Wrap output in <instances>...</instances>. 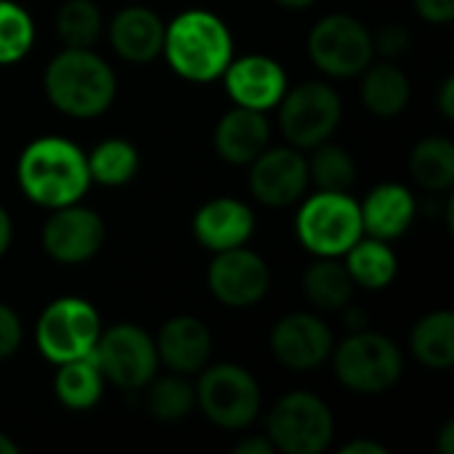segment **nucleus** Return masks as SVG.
I'll return each mask as SVG.
<instances>
[{
    "label": "nucleus",
    "mask_w": 454,
    "mask_h": 454,
    "mask_svg": "<svg viewBox=\"0 0 454 454\" xmlns=\"http://www.w3.org/2000/svg\"><path fill=\"white\" fill-rule=\"evenodd\" d=\"M439 109L447 120L454 117V77H447L439 88Z\"/></svg>",
    "instance_id": "e433bc0d"
},
{
    "label": "nucleus",
    "mask_w": 454,
    "mask_h": 454,
    "mask_svg": "<svg viewBox=\"0 0 454 454\" xmlns=\"http://www.w3.org/2000/svg\"><path fill=\"white\" fill-rule=\"evenodd\" d=\"M104 237H106V229H104L101 215L88 207H80L77 202L56 207L40 231L43 250L53 261L67 263V266L90 261L101 250Z\"/></svg>",
    "instance_id": "ddd939ff"
},
{
    "label": "nucleus",
    "mask_w": 454,
    "mask_h": 454,
    "mask_svg": "<svg viewBox=\"0 0 454 454\" xmlns=\"http://www.w3.org/2000/svg\"><path fill=\"white\" fill-rule=\"evenodd\" d=\"M162 53L178 77L189 82H213L223 77L231 64L234 40L215 13L192 8L165 24Z\"/></svg>",
    "instance_id": "f03ea898"
},
{
    "label": "nucleus",
    "mask_w": 454,
    "mask_h": 454,
    "mask_svg": "<svg viewBox=\"0 0 454 454\" xmlns=\"http://www.w3.org/2000/svg\"><path fill=\"white\" fill-rule=\"evenodd\" d=\"M309 56L330 77H354L372 64L375 45L370 29L359 19L333 13L314 24L309 35Z\"/></svg>",
    "instance_id": "9d476101"
},
{
    "label": "nucleus",
    "mask_w": 454,
    "mask_h": 454,
    "mask_svg": "<svg viewBox=\"0 0 454 454\" xmlns=\"http://www.w3.org/2000/svg\"><path fill=\"white\" fill-rule=\"evenodd\" d=\"M0 454H19V447L5 434H0Z\"/></svg>",
    "instance_id": "37998d69"
},
{
    "label": "nucleus",
    "mask_w": 454,
    "mask_h": 454,
    "mask_svg": "<svg viewBox=\"0 0 454 454\" xmlns=\"http://www.w3.org/2000/svg\"><path fill=\"white\" fill-rule=\"evenodd\" d=\"M412 178L428 192H447L454 184V144L444 136L418 141L410 154Z\"/></svg>",
    "instance_id": "bb28decb"
},
{
    "label": "nucleus",
    "mask_w": 454,
    "mask_h": 454,
    "mask_svg": "<svg viewBox=\"0 0 454 454\" xmlns=\"http://www.w3.org/2000/svg\"><path fill=\"white\" fill-rule=\"evenodd\" d=\"M226 90L237 106H247L255 112L274 109L285 90H287V74L279 61L269 56H242L231 59V64L223 72Z\"/></svg>",
    "instance_id": "dca6fc26"
},
{
    "label": "nucleus",
    "mask_w": 454,
    "mask_h": 454,
    "mask_svg": "<svg viewBox=\"0 0 454 454\" xmlns=\"http://www.w3.org/2000/svg\"><path fill=\"white\" fill-rule=\"evenodd\" d=\"M85 157L90 181L101 186H125L128 181H133L141 165L138 149L125 138H106Z\"/></svg>",
    "instance_id": "cd10ccee"
},
{
    "label": "nucleus",
    "mask_w": 454,
    "mask_h": 454,
    "mask_svg": "<svg viewBox=\"0 0 454 454\" xmlns=\"http://www.w3.org/2000/svg\"><path fill=\"white\" fill-rule=\"evenodd\" d=\"M35 43L32 16L13 0H0V64L21 61Z\"/></svg>",
    "instance_id": "2f4dec72"
},
{
    "label": "nucleus",
    "mask_w": 454,
    "mask_h": 454,
    "mask_svg": "<svg viewBox=\"0 0 454 454\" xmlns=\"http://www.w3.org/2000/svg\"><path fill=\"white\" fill-rule=\"evenodd\" d=\"M346 269H348L354 285H362L367 290H383L396 277V253L383 239L362 237L348 247Z\"/></svg>",
    "instance_id": "393cba45"
},
{
    "label": "nucleus",
    "mask_w": 454,
    "mask_h": 454,
    "mask_svg": "<svg viewBox=\"0 0 454 454\" xmlns=\"http://www.w3.org/2000/svg\"><path fill=\"white\" fill-rule=\"evenodd\" d=\"M21 322L16 311L5 303H0V359H8L21 346Z\"/></svg>",
    "instance_id": "72a5a7b5"
},
{
    "label": "nucleus",
    "mask_w": 454,
    "mask_h": 454,
    "mask_svg": "<svg viewBox=\"0 0 454 454\" xmlns=\"http://www.w3.org/2000/svg\"><path fill=\"white\" fill-rule=\"evenodd\" d=\"M266 434H269V442L274 444L277 452H325L335 436L333 410L317 394H309V391L287 394L269 412Z\"/></svg>",
    "instance_id": "423d86ee"
},
{
    "label": "nucleus",
    "mask_w": 454,
    "mask_h": 454,
    "mask_svg": "<svg viewBox=\"0 0 454 454\" xmlns=\"http://www.w3.org/2000/svg\"><path fill=\"white\" fill-rule=\"evenodd\" d=\"M277 106H279V128L295 149H314L330 141L343 114V104L335 88L317 80L285 90Z\"/></svg>",
    "instance_id": "1a4fd4ad"
},
{
    "label": "nucleus",
    "mask_w": 454,
    "mask_h": 454,
    "mask_svg": "<svg viewBox=\"0 0 454 454\" xmlns=\"http://www.w3.org/2000/svg\"><path fill=\"white\" fill-rule=\"evenodd\" d=\"M295 231L317 258H340L364 237L359 202L348 192H317L301 205Z\"/></svg>",
    "instance_id": "20e7f679"
},
{
    "label": "nucleus",
    "mask_w": 454,
    "mask_h": 454,
    "mask_svg": "<svg viewBox=\"0 0 454 454\" xmlns=\"http://www.w3.org/2000/svg\"><path fill=\"white\" fill-rule=\"evenodd\" d=\"M279 5H285V8H290V11H301V8H309V5H314L317 0H277Z\"/></svg>",
    "instance_id": "79ce46f5"
},
{
    "label": "nucleus",
    "mask_w": 454,
    "mask_h": 454,
    "mask_svg": "<svg viewBox=\"0 0 454 454\" xmlns=\"http://www.w3.org/2000/svg\"><path fill=\"white\" fill-rule=\"evenodd\" d=\"M340 454H388V450L378 442H367V439H359V442H351L346 444Z\"/></svg>",
    "instance_id": "4c0bfd02"
},
{
    "label": "nucleus",
    "mask_w": 454,
    "mask_h": 454,
    "mask_svg": "<svg viewBox=\"0 0 454 454\" xmlns=\"http://www.w3.org/2000/svg\"><path fill=\"white\" fill-rule=\"evenodd\" d=\"M439 452L442 454H454V423L450 420L442 434H439Z\"/></svg>",
    "instance_id": "ea45409f"
},
{
    "label": "nucleus",
    "mask_w": 454,
    "mask_h": 454,
    "mask_svg": "<svg viewBox=\"0 0 454 454\" xmlns=\"http://www.w3.org/2000/svg\"><path fill=\"white\" fill-rule=\"evenodd\" d=\"M194 404H197L194 386L189 380H184L178 372L160 378V380L152 378V388H149V399H146L152 418H157L162 423H176V420L189 418Z\"/></svg>",
    "instance_id": "7c9ffc66"
},
{
    "label": "nucleus",
    "mask_w": 454,
    "mask_h": 454,
    "mask_svg": "<svg viewBox=\"0 0 454 454\" xmlns=\"http://www.w3.org/2000/svg\"><path fill=\"white\" fill-rule=\"evenodd\" d=\"M303 293L319 311H340L351 303L354 279L338 258H319L303 274Z\"/></svg>",
    "instance_id": "b1692460"
},
{
    "label": "nucleus",
    "mask_w": 454,
    "mask_h": 454,
    "mask_svg": "<svg viewBox=\"0 0 454 454\" xmlns=\"http://www.w3.org/2000/svg\"><path fill=\"white\" fill-rule=\"evenodd\" d=\"M410 43H412V37H410L407 27H402V24H388V27H383V29L372 37L375 53H383L386 59L402 56V53L410 48Z\"/></svg>",
    "instance_id": "473e14b6"
},
{
    "label": "nucleus",
    "mask_w": 454,
    "mask_h": 454,
    "mask_svg": "<svg viewBox=\"0 0 454 454\" xmlns=\"http://www.w3.org/2000/svg\"><path fill=\"white\" fill-rule=\"evenodd\" d=\"M56 29L67 48H90L101 37L104 19L93 0H67L56 13Z\"/></svg>",
    "instance_id": "c756f323"
},
{
    "label": "nucleus",
    "mask_w": 454,
    "mask_h": 454,
    "mask_svg": "<svg viewBox=\"0 0 454 454\" xmlns=\"http://www.w3.org/2000/svg\"><path fill=\"white\" fill-rule=\"evenodd\" d=\"M109 40L117 56L133 64H146L162 53L165 24L162 19L144 5L122 8L109 24Z\"/></svg>",
    "instance_id": "aec40b11"
},
{
    "label": "nucleus",
    "mask_w": 454,
    "mask_h": 454,
    "mask_svg": "<svg viewBox=\"0 0 454 454\" xmlns=\"http://www.w3.org/2000/svg\"><path fill=\"white\" fill-rule=\"evenodd\" d=\"M362 210V226L367 237L391 242L402 237L415 221V197L402 184H380L370 192Z\"/></svg>",
    "instance_id": "412c9836"
},
{
    "label": "nucleus",
    "mask_w": 454,
    "mask_h": 454,
    "mask_svg": "<svg viewBox=\"0 0 454 454\" xmlns=\"http://www.w3.org/2000/svg\"><path fill=\"white\" fill-rule=\"evenodd\" d=\"M269 282L271 277L266 261L245 245L215 253L207 269V287L213 298L229 309L255 306L269 293Z\"/></svg>",
    "instance_id": "f8f14e48"
},
{
    "label": "nucleus",
    "mask_w": 454,
    "mask_h": 454,
    "mask_svg": "<svg viewBox=\"0 0 454 454\" xmlns=\"http://www.w3.org/2000/svg\"><path fill=\"white\" fill-rule=\"evenodd\" d=\"M269 138L271 128L263 112L234 106L218 120L213 144L218 157L229 165H250L269 146Z\"/></svg>",
    "instance_id": "6ab92c4d"
},
{
    "label": "nucleus",
    "mask_w": 454,
    "mask_h": 454,
    "mask_svg": "<svg viewBox=\"0 0 454 454\" xmlns=\"http://www.w3.org/2000/svg\"><path fill=\"white\" fill-rule=\"evenodd\" d=\"M104 383L106 380L101 375V367L96 364L90 351L80 359H69L59 364V372L53 378V391L67 410L82 412L98 404L104 394Z\"/></svg>",
    "instance_id": "5701e85b"
},
{
    "label": "nucleus",
    "mask_w": 454,
    "mask_h": 454,
    "mask_svg": "<svg viewBox=\"0 0 454 454\" xmlns=\"http://www.w3.org/2000/svg\"><path fill=\"white\" fill-rule=\"evenodd\" d=\"M362 104L375 114V117H396L407 109L410 104V80L407 74L391 64V61H383V64H370L364 72H362Z\"/></svg>",
    "instance_id": "4be33fe9"
},
{
    "label": "nucleus",
    "mask_w": 454,
    "mask_h": 454,
    "mask_svg": "<svg viewBox=\"0 0 454 454\" xmlns=\"http://www.w3.org/2000/svg\"><path fill=\"white\" fill-rule=\"evenodd\" d=\"M98 335H101L98 311L82 298L53 301L40 314L35 327V343L40 354L53 364H64L69 359H80L90 354Z\"/></svg>",
    "instance_id": "6e6552de"
},
{
    "label": "nucleus",
    "mask_w": 454,
    "mask_h": 454,
    "mask_svg": "<svg viewBox=\"0 0 454 454\" xmlns=\"http://www.w3.org/2000/svg\"><path fill=\"white\" fill-rule=\"evenodd\" d=\"M237 454H274V444L269 442V436H253V439H245L234 447Z\"/></svg>",
    "instance_id": "c9c22d12"
},
{
    "label": "nucleus",
    "mask_w": 454,
    "mask_h": 454,
    "mask_svg": "<svg viewBox=\"0 0 454 454\" xmlns=\"http://www.w3.org/2000/svg\"><path fill=\"white\" fill-rule=\"evenodd\" d=\"M309 186L306 157L295 146L263 149L250 162V192L269 207L295 205Z\"/></svg>",
    "instance_id": "4468645a"
},
{
    "label": "nucleus",
    "mask_w": 454,
    "mask_h": 454,
    "mask_svg": "<svg viewBox=\"0 0 454 454\" xmlns=\"http://www.w3.org/2000/svg\"><path fill=\"white\" fill-rule=\"evenodd\" d=\"M346 325L351 327V333H356V330H367V327H370V317H367V314H362V311H356V309H348V314H346Z\"/></svg>",
    "instance_id": "a19ab883"
},
{
    "label": "nucleus",
    "mask_w": 454,
    "mask_h": 454,
    "mask_svg": "<svg viewBox=\"0 0 454 454\" xmlns=\"http://www.w3.org/2000/svg\"><path fill=\"white\" fill-rule=\"evenodd\" d=\"M271 351L287 370H317L333 356V333L319 317L298 311L274 325Z\"/></svg>",
    "instance_id": "2eb2a0df"
},
{
    "label": "nucleus",
    "mask_w": 454,
    "mask_h": 454,
    "mask_svg": "<svg viewBox=\"0 0 454 454\" xmlns=\"http://www.w3.org/2000/svg\"><path fill=\"white\" fill-rule=\"evenodd\" d=\"M157 356L178 375L200 372L213 351V338L205 322L194 317H173L160 327L157 335Z\"/></svg>",
    "instance_id": "a211bd4d"
},
{
    "label": "nucleus",
    "mask_w": 454,
    "mask_h": 454,
    "mask_svg": "<svg viewBox=\"0 0 454 454\" xmlns=\"http://www.w3.org/2000/svg\"><path fill=\"white\" fill-rule=\"evenodd\" d=\"M11 239H13V223H11V215H8V210L0 205V258L8 253V247H11Z\"/></svg>",
    "instance_id": "58836bf2"
},
{
    "label": "nucleus",
    "mask_w": 454,
    "mask_h": 454,
    "mask_svg": "<svg viewBox=\"0 0 454 454\" xmlns=\"http://www.w3.org/2000/svg\"><path fill=\"white\" fill-rule=\"evenodd\" d=\"M410 348L420 364L431 370H450L454 364L452 311H434L423 317L410 335Z\"/></svg>",
    "instance_id": "a878e982"
},
{
    "label": "nucleus",
    "mask_w": 454,
    "mask_h": 454,
    "mask_svg": "<svg viewBox=\"0 0 454 454\" xmlns=\"http://www.w3.org/2000/svg\"><path fill=\"white\" fill-rule=\"evenodd\" d=\"M16 178L27 200L48 210L80 202L93 184L85 152L61 136L32 141L19 157Z\"/></svg>",
    "instance_id": "f257e3e1"
},
{
    "label": "nucleus",
    "mask_w": 454,
    "mask_h": 454,
    "mask_svg": "<svg viewBox=\"0 0 454 454\" xmlns=\"http://www.w3.org/2000/svg\"><path fill=\"white\" fill-rule=\"evenodd\" d=\"M194 394L202 415L226 431L247 428L261 412L258 380L239 364H215L205 370Z\"/></svg>",
    "instance_id": "0eeeda50"
},
{
    "label": "nucleus",
    "mask_w": 454,
    "mask_h": 454,
    "mask_svg": "<svg viewBox=\"0 0 454 454\" xmlns=\"http://www.w3.org/2000/svg\"><path fill=\"white\" fill-rule=\"evenodd\" d=\"M309 165V181L317 184L319 192H348L356 181V162L354 157L335 144H319L314 146Z\"/></svg>",
    "instance_id": "c85d7f7f"
},
{
    "label": "nucleus",
    "mask_w": 454,
    "mask_h": 454,
    "mask_svg": "<svg viewBox=\"0 0 454 454\" xmlns=\"http://www.w3.org/2000/svg\"><path fill=\"white\" fill-rule=\"evenodd\" d=\"M48 101L67 117L90 120L104 114L117 96L112 67L88 48H64L43 74Z\"/></svg>",
    "instance_id": "7ed1b4c3"
},
{
    "label": "nucleus",
    "mask_w": 454,
    "mask_h": 454,
    "mask_svg": "<svg viewBox=\"0 0 454 454\" xmlns=\"http://www.w3.org/2000/svg\"><path fill=\"white\" fill-rule=\"evenodd\" d=\"M333 354L338 380L354 394H386L404 372L399 346L372 330L351 333Z\"/></svg>",
    "instance_id": "39448f33"
},
{
    "label": "nucleus",
    "mask_w": 454,
    "mask_h": 454,
    "mask_svg": "<svg viewBox=\"0 0 454 454\" xmlns=\"http://www.w3.org/2000/svg\"><path fill=\"white\" fill-rule=\"evenodd\" d=\"M93 359L101 367L104 380L136 391L152 383L157 372V346L152 335L138 325H114L98 335L93 346Z\"/></svg>",
    "instance_id": "9b49d317"
},
{
    "label": "nucleus",
    "mask_w": 454,
    "mask_h": 454,
    "mask_svg": "<svg viewBox=\"0 0 454 454\" xmlns=\"http://www.w3.org/2000/svg\"><path fill=\"white\" fill-rule=\"evenodd\" d=\"M415 11L431 24H447L454 19V0H415Z\"/></svg>",
    "instance_id": "f704fd0d"
},
{
    "label": "nucleus",
    "mask_w": 454,
    "mask_h": 454,
    "mask_svg": "<svg viewBox=\"0 0 454 454\" xmlns=\"http://www.w3.org/2000/svg\"><path fill=\"white\" fill-rule=\"evenodd\" d=\"M192 229L202 247L221 253V250L242 247L253 237L255 215L245 202L231 197H218L197 210Z\"/></svg>",
    "instance_id": "f3484780"
}]
</instances>
